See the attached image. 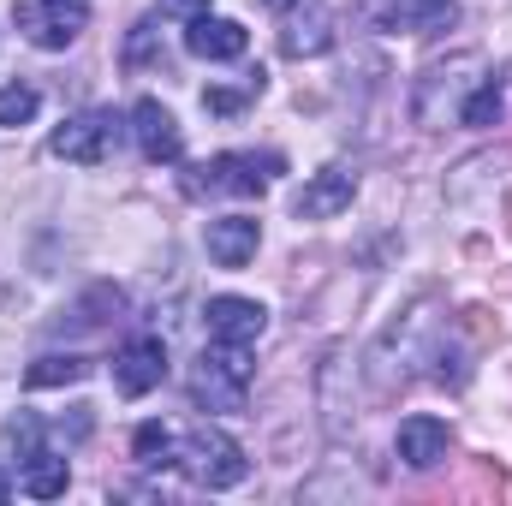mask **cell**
Here are the masks:
<instances>
[{
	"label": "cell",
	"mask_w": 512,
	"mask_h": 506,
	"mask_svg": "<svg viewBox=\"0 0 512 506\" xmlns=\"http://www.w3.org/2000/svg\"><path fill=\"white\" fill-rule=\"evenodd\" d=\"M268 173H280V155H215L185 173V197H262Z\"/></svg>",
	"instance_id": "cell-3"
},
{
	"label": "cell",
	"mask_w": 512,
	"mask_h": 506,
	"mask_svg": "<svg viewBox=\"0 0 512 506\" xmlns=\"http://www.w3.org/2000/svg\"><path fill=\"white\" fill-rule=\"evenodd\" d=\"M495 120H501V90H495V84H483V90L459 108V126H495Z\"/></svg>",
	"instance_id": "cell-20"
},
{
	"label": "cell",
	"mask_w": 512,
	"mask_h": 506,
	"mask_svg": "<svg viewBox=\"0 0 512 506\" xmlns=\"http://www.w3.org/2000/svg\"><path fill=\"white\" fill-rule=\"evenodd\" d=\"M173 459L185 465V477L191 483H203V489H233V483H245L251 477V459H245V447L227 435V429H191L179 447H173Z\"/></svg>",
	"instance_id": "cell-1"
},
{
	"label": "cell",
	"mask_w": 512,
	"mask_h": 506,
	"mask_svg": "<svg viewBox=\"0 0 512 506\" xmlns=\"http://www.w3.org/2000/svg\"><path fill=\"white\" fill-rule=\"evenodd\" d=\"M90 376V358H60V352H48V358H36L30 370H24V387H72V381Z\"/></svg>",
	"instance_id": "cell-16"
},
{
	"label": "cell",
	"mask_w": 512,
	"mask_h": 506,
	"mask_svg": "<svg viewBox=\"0 0 512 506\" xmlns=\"http://www.w3.org/2000/svg\"><path fill=\"white\" fill-rule=\"evenodd\" d=\"M352 197H358V179L346 173V167H322L304 191H298V221H334V215H346L352 209Z\"/></svg>",
	"instance_id": "cell-11"
},
{
	"label": "cell",
	"mask_w": 512,
	"mask_h": 506,
	"mask_svg": "<svg viewBox=\"0 0 512 506\" xmlns=\"http://www.w3.org/2000/svg\"><path fill=\"white\" fill-rule=\"evenodd\" d=\"M120 137H126V120L114 108H84L54 131V155L72 161V167H102V161H114Z\"/></svg>",
	"instance_id": "cell-4"
},
{
	"label": "cell",
	"mask_w": 512,
	"mask_h": 506,
	"mask_svg": "<svg viewBox=\"0 0 512 506\" xmlns=\"http://www.w3.org/2000/svg\"><path fill=\"white\" fill-rule=\"evenodd\" d=\"M185 48H191L197 60H239V54L251 48V30H245L239 18H215V12H203V18H191Z\"/></svg>",
	"instance_id": "cell-12"
},
{
	"label": "cell",
	"mask_w": 512,
	"mask_h": 506,
	"mask_svg": "<svg viewBox=\"0 0 512 506\" xmlns=\"http://www.w3.org/2000/svg\"><path fill=\"white\" fill-rule=\"evenodd\" d=\"M6 495H12V477H6V471H0V501H6Z\"/></svg>",
	"instance_id": "cell-23"
},
{
	"label": "cell",
	"mask_w": 512,
	"mask_h": 506,
	"mask_svg": "<svg viewBox=\"0 0 512 506\" xmlns=\"http://www.w3.org/2000/svg\"><path fill=\"white\" fill-rule=\"evenodd\" d=\"M256 90H262V72H256L245 90H203V108H209V114H239V108L251 102Z\"/></svg>",
	"instance_id": "cell-21"
},
{
	"label": "cell",
	"mask_w": 512,
	"mask_h": 506,
	"mask_svg": "<svg viewBox=\"0 0 512 506\" xmlns=\"http://www.w3.org/2000/svg\"><path fill=\"white\" fill-rule=\"evenodd\" d=\"M114 381H120V393H126V399H143L149 387H161V381H167V346H161L155 334L131 340L126 352L114 358Z\"/></svg>",
	"instance_id": "cell-10"
},
{
	"label": "cell",
	"mask_w": 512,
	"mask_h": 506,
	"mask_svg": "<svg viewBox=\"0 0 512 506\" xmlns=\"http://www.w3.org/2000/svg\"><path fill=\"white\" fill-rule=\"evenodd\" d=\"M0 447H6V459H18V465H24L30 453H42V423H36L30 411H18V417L0 429Z\"/></svg>",
	"instance_id": "cell-17"
},
{
	"label": "cell",
	"mask_w": 512,
	"mask_h": 506,
	"mask_svg": "<svg viewBox=\"0 0 512 506\" xmlns=\"http://www.w3.org/2000/svg\"><path fill=\"white\" fill-rule=\"evenodd\" d=\"M173 447H179V441H173L167 423H143V429H137V459H143V465H167Z\"/></svg>",
	"instance_id": "cell-19"
},
{
	"label": "cell",
	"mask_w": 512,
	"mask_h": 506,
	"mask_svg": "<svg viewBox=\"0 0 512 506\" xmlns=\"http://www.w3.org/2000/svg\"><path fill=\"white\" fill-rule=\"evenodd\" d=\"M90 24V0H18V30L36 48H66Z\"/></svg>",
	"instance_id": "cell-6"
},
{
	"label": "cell",
	"mask_w": 512,
	"mask_h": 506,
	"mask_svg": "<svg viewBox=\"0 0 512 506\" xmlns=\"http://www.w3.org/2000/svg\"><path fill=\"white\" fill-rule=\"evenodd\" d=\"M268 6H274V0H268Z\"/></svg>",
	"instance_id": "cell-24"
},
{
	"label": "cell",
	"mask_w": 512,
	"mask_h": 506,
	"mask_svg": "<svg viewBox=\"0 0 512 506\" xmlns=\"http://www.w3.org/2000/svg\"><path fill=\"white\" fill-rule=\"evenodd\" d=\"M66 477H72V471H66V459L42 447V453H30V459H24L18 489H24V495H36V501H54V495H66Z\"/></svg>",
	"instance_id": "cell-15"
},
{
	"label": "cell",
	"mask_w": 512,
	"mask_h": 506,
	"mask_svg": "<svg viewBox=\"0 0 512 506\" xmlns=\"http://www.w3.org/2000/svg\"><path fill=\"white\" fill-rule=\"evenodd\" d=\"M161 12H173V18H203L209 0H161Z\"/></svg>",
	"instance_id": "cell-22"
},
{
	"label": "cell",
	"mask_w": 512,
	"mask_h": 506,
	"mask_svg": "<svg viewBox=\"0 0 512 506\" xmlns=\"http://www.w3.org/2000/svg\"><path fill=\"white\" fill-rule=\"evenodd\" d=\"M328 48H334V12H328V0H286L280 6V54L316 60Z\"/></svg>",
	"instance_id": "cell-5"
},
{
	"label": "cell",
	"mask_w": 512,
	"mask_h": 506,
	"mask_svg": "<svg viewBox=\"0 0 512 506\" xmlns=\"http://www.w3.org/2000/svg\"><path fill=\"white\" fill-rule=\"evenodd\" d=\"M203 322H209V340H221V346H256L262 328H268V310H262L256 298L221 292V298H209Z\"/></svg>",
	"instance_id": "cell-7"
},
{
	"label": "cell",
	"mask_w": 512,
	"mask_h": 506,
	"mask_svg": "<svg viewBox=\"0 0 512 506\" xmlns=\"http://www.w3.org/2000/svg\"><path fill=\"white\" fill-rule=\"evenodd\" d=\"M262 245V227H256L251 215H221V221H209V256L221 262V268H245Z\"/></svg>",
	"instance_id": "cell-14"
},
{
	"label": "cell",
	"mask_w": 512,
	"mask_h": 506,
	"mask_svg": "<svg viewBox=\"0 0 512 506\" xmlns=\"http://www.w3.org/2000/svg\"><path fill=\"white\" fill-rule=\"evenodd\" d=\"M36 108H42V96L30 84H0V126H24V120H36Z\"/></svg>",
	"instance_id": "cell-18"
},
{
	"label": "cell",
	"mask_w": 512,
	"mask_h": 506,
	"mask_svg": "<svg viewBox=\"0 0 512 506\" xmlns=\"http://www.w3.org/2000/svg\"><path fill=\"white\" fill-rule=\"evenodd\" d=\"M245 393H251V358L245 346H209L191 370V399L203 411H245Z\"/></svg>",
	"instance_id": "cell-2"
},
{
	"label": "cell",
	"mask_w": 512,
	"mask_h": 506,
	"mask_svg": "<svg viewBox=\"0 0 512 506\" xmlns=\"http://www.w3.org/2000/svg\"><path fill=\"white\" fill-rule=\"evenodd\" d=\"M376 24L387 36H435V30H453L459 24V6L453 0H387L376 6Z\"/></svg>",
	"instance_id": "cell-9"
},
{
	"label": "cell",
	"mask_w": 512,
	"mask_h": 506,
	"mask_svg": "<svg viewBox=\"0 0 512 506\" xmlns=\"http://www.w3.org/2000/svg\"><path fill=\"white\" fill-rule=\"evenodd\" d=\"M131 137H137L143 161H155V167H161V161L173 167V161L185 155V131H179V120H173L155 96H143V102L131 108Z\"/></svg>",
	"instance_id": "cell-8"
},
{
	"label": "cell",
	"mask_w": 512,
	"mask_h": 506,
	"mask_svg": "<svg viewBox=\"0 0 512 506\" xmlns=\"http://www.w3.org/2000/svg\"><path fill=\"white\" fill-rule=\"evenodd\" d=\"M447 423L441 417H405L399 423V435H393V447H399V459L411 465V471H435L441 459H447Z\"/></svg>",
	"instance_id": "cell-13"
}]
</instances>
